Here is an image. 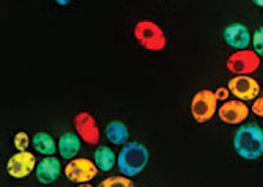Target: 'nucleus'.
<instances>
[{"mask_svg":"<svg viewBox=\"0 0 263 187\" xmlns=\"http://www.w3.org/2000/svg\"><path fill=\"white\" fill-rule=\"evenodd\" d=\"M252 4H255L257 7H261L263 8V0H252Z\"/></svg>","mask_w":263,"mask_h":187,"instance_id":"23","label":"nucleus"},{"mask_svg":"<svg viewBox=\"0 0 263 187\" xmlns=\"http://www.w3.org/2000/svg\"><path fill=\"white\" fill-rule=\"evenodd\" d=\"M261 65V57L254 49L235 51L226 61L227 71L235 76H251Z\"/></svg>","mask_w":263,"mask_h":187,"instance_id":"5","label":"nucleus"},{"mask_svg":"<svg viewBox=\"0 0 263 187\" xmlns=\"http://www.w3.org/2000/svg\"><path fill=\"white\" fill-rule=\"evenodd\" d=\"M230 93L235 99H240L243 102L255 101L260 95V84L251 76H235L227 84Z\"/></svg>","mask_w":263,"mask_h":187,"instance_id":"9","label":"nucleus"},{"mask_svg":"<svg viewBox=\"0 0 263 187\" xmlns=\"http://www.w3.org/2000/svg\"><path fill=\"white\" fill-rule=\"evenodd\" d=\"M150 160L148 148L139 142H128L117 154V167L123 176H139Z\"/></svg>","mask_w":263,"mask_h":187,"instance_id":"2","label":"nucleus"},{"mask_svg":"<svg viewBox=\"0 0 263 187\" xmlns=\"http://www.w3.org/2000/svg\"><path fill=\"white\" fill-rule=\"evenodd\" d=\"M104 134H106V138L112 145L123 147L129 142V128L123 121L114 120V121L107 123Z\"/></svg>","mask_w":263,"mask_h":187,"instance_id":"14","label":"nucleus"},{"mask_svg":"<svg viewBox=\"0 0 263 187\" xmlns=\"http://www.w3.org/2000/svg\"><path fill=\"white\" fill-rule=\"evenodd\" d=\"M134 38L139 43L140 48L152 51V52H161L167 46V36L159 24L150 19H140L134 24Z\"/></svg>","mask_w":263,"mask_h":187,"instance_id":"3","label":"nucleus"},{"mask_svg":"<svg viewBox=\"0 0 263 187\" xmlns=\"http://www.w3.org/2000/svg\"><path fill=\"white\" fill-rule=\"evenodd\" d=\"M98 187H134V182L128 176H109L98 184Z\"/></svg>","mask_w":263,"mask_h":187,"instance_id":"17","label":"nucleus"},{"mask_svg":"<svg viewBox=\"0 0 263 187\" xmlns=\"http://www.w3.org/2000/svg\"><path fill=\"white\" fill-rule=\"evenodd\" d=\"M78 187H95V185H91L90 182H82V184H78Z\"/></svg>","mask_w":263,"mask_h":187,"instance_id":"24","label":"nucleus"},{"mask_svg":"<svg viewBox=\"0 0 263 187\" xmlns=\"http://www.w3.org/2000/svg\"><path fill=\"white\" fill-rule=\"evenodd\" d=\"M249 112H251V107H248L246 102L240 99H232V101L222 102V106L218 109V116L224 124L238 126V124H243L245 120H248Z\"/></svg>","mask_w":263,"mask_h":187,"instance_id":"10","label":"nucleus"},{"mask_svg":"<svg viewBox=\"0 0 263 187\" xmlns=\"http://www.w3.org/2000/svg\"><path fill=\"white\" fill-rule=\"evenodd\" d=\"M222 38L229 48H232L235 51L248 49L252 44V35H251L249 29L245 24H241V22H232V24H229L224 29Z\"/></svg>","mask_w":263,"mask_h":187,"instance_id":"11","label":"nucleus"},{"mask_svg":"<svg viewBox=\"0 0 263 187\" xmlns=\"http://www.w3.org/2000/svg\"><path fill=\"white\" fill-rule=\"evenodd\" d=\"M57 145H59L60 157H63L66 160H73V159H76V156L81 151L82 140L76 132H65L60 135Z\"/></svg>","mask_w":263,"mask_h":187,"instance_id":"13","label":"nucleus"},{"mask_svg":"<svg viewBox=\"0 0 263 187\" xmlns=\"http://www.w3.org/2000/svg\"><path fill=\"white\" fill-rule=\"evenodd\" d=\"M38 165L36 157L30 151H17L7 162V173L14 179H24L35 172Z\"/></svg>","mask_w":263,"mask_h":187,"instance_id":"8","label":"nucleus"},{"mask_svg":"<svg viewBox=\"0 0 263 187\" xmlns=\"http://www.w3.org/2000/svg\"><path fill=\"white\" fill-rule=\"evenodd\" d=\"M62 170H63L62 163L55 156H46L38 162V165L35 169V176H36L40 184L49 185L59 179Z\"/></svg>","mask_w":263,"mask_h":187,"instance_id":"12","label":"nucleus"},{"mask_svg":"<svg viewBox=\"0 0 263 187\" xmlns=\"http://www.w3.org/2000/svg\"><path fill=\"white\" fill-rule=\"evenodd\" d=\"M233 148L245 160H257L263 156V128L255 123L241 124L233 134Z\"/></svg>","mask_w":263,"mask_h":187,"instance_id":"1","label":"nucleus"},{"mask_svg":"<svg viewBox=\"0 0 263 187\" xmlns=\"http://www.w3.org/2000/svg\"><path fill=\"white\" fill-rule=\"evenodd\" d=\"M74 132L81 137V140L85 145L95 147L100 143L101 138V132H100V126L97 123V118L90 113V112H79L74 115Z\"/></svg>","mask_w":263,"mask_h":187,"instance_id":"7","label":"nucleus"},{"mask_svg":"<svg viewBox=\"0 0 263 187\" xmlns=\"http://www.w3.org/2000/svg\"><path fill=\"white\" fill-rule=\"evenodd\" d=\"M251 112H252L255 116H260V118H263V96H258L255 101H252Z\"/></svg>","mask_w":263,"mask_h":187,"instance_id":"20","label":"nucleus"},{"mask_svg":"<svg viewBox=\"0 0 263 187\" xmlns=\"http://www.w3.org/2000/svg\"><path fill=\"white\" fill-rule=\"evenodd\" d=\"M93 162L97 163L100 172H110L117 163V154L110 147L98 145L93 151Z\"/></svg>","mask_w":263,"mask_h":187,"instance_id":"15","label":"nucleus"},{"mask_svg":"<svg viewBox=\"0 0 263 187\" xmlns=\"http://www.w3.org/2000/svg\"><path fill=\"white\" fill-rule=\"evenodd\" d=\"M218 112V98L213 90H199L191 101V115L199 124L208 123Z\"/></svg>","mask_w":263,"mask_h":187,"instance_id":"4","label":"nucleus"},{"mask_svg":"<svg viewBox=\"0 0 263 187\" xmlns=\"http://www.w3.org/2000/svg\"><path fill=\"white\" fill-rule=\"evenodd\" d=\"M98 167L93 162V159L87 157H76L73 160H69L66 163V167L63 169V173L68 181L74 184H82V182H90L91 179L97 178L98 175Z\"/></svg>","mask_w":263,"mask_h":187,"instance_id":"6","label":"nucleus"},{"mask_svg":"<svg viewBox=\"0 0 263 187\" xmlns=\"http://www.w3.org/2000/svg\"><path fill=\"white\" fill-rule=\"evenodd\" d=\"M55 4L60 5V7H66V5L71 4V0H55Z\"/></svg>","mask_w":263,"mask_h":187,"instance_id":"22","label":"nucleus"},{"mask_svg":"<svg viewBox=\"0 0 263 187\" xmlns=\"http://www.w3.org/2000/svg\"><path fill=\"white\" fill-rule=\"evenodd\" d=\"M214 95H216L218 101L226 102V101H229V96L232 95V93H230L229 87H218V90H214Z\"/></svg>","mask_w":263,"mask_h":187,"instance_id":"21","label":"nucleus"},{"mask_svg":"<svg viewBox=\"0 0 263 187\" xmlns=\"http://www.w3.org/2000/svg\"><path fill=\"white\" fill-rule=\"evenodd\" d=\"M252 49L260 55V57H263V26L261 27H258L255 32H254V35H252Z\"/></svg>","mask_w":263,"mask_h":187,"instance_id":"19","label":"nucleus"},{"mask_svg":"<svg viewBox=\"0 0 263 187\" xmlns=\"http://www.w3.org/2000/svg\"><path fill=\"white\" fill-rule=\"evenodd\" d=\"M13 145L17 151H29V147L32 145V138L26 131H19L13 138Z\"/></svg>","mask_w":263,"mask_h":187,"instance_id":"18","label":"nucleus"},{"mask_svg":"<svg viewBox=\"0 0 263 187\" xmlns=\"http://www.w3.org/2000/svg\"><path fill=\"white\" fill-rule=\"evenodd\" d=\"M32 147L35 148L36 153L43 156H55L59 153V145L54 140V137L47 132H36L32 137Z\"/></svg>","mask_w":263,"mask_h":187,"instance_id":"16","label":"nucleus"}]
</instances>
